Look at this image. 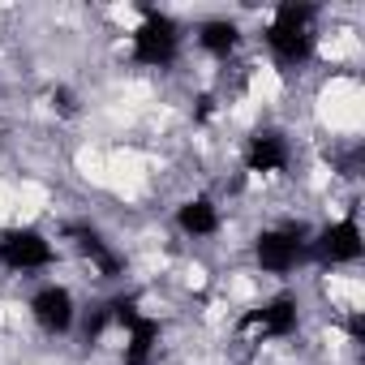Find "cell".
<instances>
[{"mask_svg":"<svg viewBox=\"0 0 365 365\" xmlns=\"http://www.w3.org/2000/svg\"><path fill=\"white\" fill-rule=\"evenodd\" d=\"M314 9L309 5H279L267 26V48L279 65H301L314 52Z\"/></svg>","mask_w":365,"mask_h":365,"instance_id":"cell-1","label":"cell"},{"mask_svg":"<svg viewBox=\"0 0 365 365\" xmlns=\"http://www.w3.org/2000/svg\"><path fill=\"white\" fill-rule=\"evenodd\" d=\"M133 61L138 65H150V69H163V65H172L176 61V52H180V31H176V22L168 18V14H146L142 22H138V31H133Z\"/></svg>","mask_w":365,"mask_h":365,"instance_id":"cell-2","label":"cell"},{"mask_svg":"<svg viewBox=\"0 0 365 365\" xmlns=\"http://www.w3.org/2000/svg\"><path fill=\"white\" fill-rule=\"evenodd\" d=\"M56 258L52 241L35 228H9V232H0V267L5 271H43L48 262Z\"/></svg>","mask_w":365,"mask_h":365,"instance_id":"cell-3","label":"cell"},{"mask_svg":"<svg viewBox=\"0 0 365 365\" xmlns=\"http://www.w3.org/2000/svg\"><path fill=\"white\" fill-rule=\"evenodd\" d=\"M309 254V241L301 237V232H292V228H271V232H262L258 237V245H254V258H258V267L267 271V275H288V271H297V262Z\"/></svg>","mask_w":365,"mask_h":365,"instance_id":"cell-4","label":"cell"},{"mask_svg":"<svg viewBox=\"0 0 365 365\" xmlns=\"http://www.w3.org/2000/svg\"><path fill=\"white\" fill-rule=\"evenodd\" d=\"M31 318L48 331V335H65L78 318V301L65 284H43L35 297H31Z\"/></svg>","mask_w":365,"mask_h":365,"instance_id":"cell-5","label":"cell"},{"mask_svg":"<svg viewBox=\"0 0 365 365\" xmlns=\"http://www.w3.org/2000/svg\"><path fill=\"white\" fill-rule=\"evenodd\" d=\"M292 327H297V301H288V297H275V301H267V305H258L241 318V335L254 339V344L292 335Z\"/></svg>","mask_w":365,"mask_h":365,"instance_id":"cell-6","label":"cell"},{"mask_svg":"<svg viewBox=\"0 0 365 365\" xmlns=\"http://www.w3.org/2000/svg\"><path fill=\"white\" fill-rule=\"evenodd\" d=\"M309 254L327 267H339V262H356L361 258V228L356 220H335L327 224L314 241H309Z\"/></svg>","mask_w":365,"mask_h":365,"instance_id":"cell-7","label":"cell"},{"mask_svg":"<svg viewBox=\"0 0 365 365\" xmlns=\"http://www.w3.org/2000/svg\"><path fill=\"white\" fill-rule=\"evenodd\" d=\"M245 168L250 172H262V176L284 172L288 168V142L279 133H254L250 146H245Z\"/></svg>","mask_w":365,"mask_h":365,"instance_id":"cell-8","label":"cell"},{"mask_svg":"<svg viewBox=\"0 0 365 365\" xmlns=\"http://www.w3.org/2000/svg\"><path fill=\"white\" fill-rule=\"evenodd\" d=\"M176 228L185 232V237H194V241L215 237V232H220V207H215L211 198H190L185 207L176 211Z\"/></svg>","mask_w":365,"mask_h":365,"instance_id":"cell-9","label":"cell"},{"mask_svg":"<svg viewBox=\"0 0 365 365\" xmlns=\"http://www.w3.org/2000/svg\"><path fill=\"white\" fill-rule=\"evenodd\" d=\"M237 39H241V31H237V22H228V18H211V22L198 26V43H202L211 56H228V52L237 48Z\"/></svg>","mask_w":365,"mask_h":365,"instance_id":"cell-10","label":"cell"},{"mask_svg":"<svg viewBox=\"0 0 365 365\" xmlns=\"http://www.w3.org/2000/svg\"><path fill=\"white\" fill-rule=\"evenodd\" d=\"M69 237H73V245L82 250V258H86V262H95L103 275H112V271H116V254H112V250L91 232V228H69Z\"/></svg>","mask_w":365,"mask_h":365,"instance_id":"cell-11","label":"cell"}]
</instances>
